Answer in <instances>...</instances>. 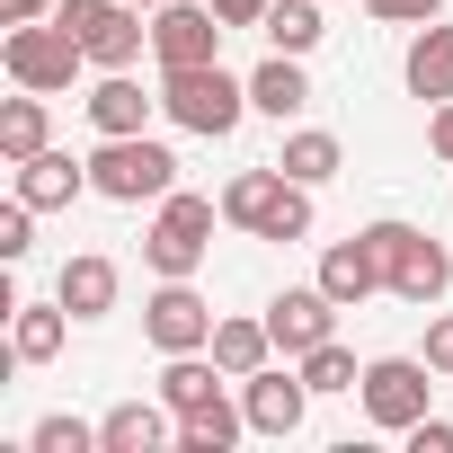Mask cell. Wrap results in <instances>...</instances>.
<instances>
[{
    "label": "cell",
    "mask_w": 453,
    "mask_h": 453,
    "mask_svg": "<svg viewBox=\"0 0 453 453\" xmlns=\"http://www.w3.org/2000/svg\"><path fill=\"white\" fill-rule=\"evenodd\" d=\"M222 222H241L250 241H303L311 232V187L285 178L276 160L267 169H241L232 187H222Z\"/></svg>",
    "instance_id": "obj_1"
},
{
    "label": "cell",
    "mask_w": 453,
    "mask_h": 453,
    "mask_svg": "<svg viewBox=\"0 0 453 453\" xmlns=\"http://www.w3.org/2000/svg\"><path fill=\"white\" fill-rule=\"evenodd\" d=\"M160 116H169V125H187V134H204V142H222V134L250 116V81H232L222 63L160 72Z\"/></svg>",
    "instance_id": "obj_2"
},
{
    "label": "cell",
    "mask_w": 453,
    "mask_h": 453,
    "mask_svg": "<svg viewBox=\"0 0 453 453\" xmlns=\"http://www.w3.org/2000/svg\"><path fill=\"white\" fill-rule=\"evenodd\" d=\"M373 258H382V285L400 294V303H444V285H453V250L435 241V232H418V222H373Z\"/></svg>",
    "instance_id": "obj_3"
},
{
    "label": "cell",
    "mask_w": 453,
    "mask_h": 453,
    "mask_svg": "<svg viewBox=\"0 0 453 453\" xmlns=\"http://www.w3.org/2000/svg\"><path fill=\"white\" fill-rule=\"evenodd\" d=\"M89 187L116 196V204H160V196L178 187V160H169V142H151V134H107V142L89 151Z\"/></svg>",
    "instance_id": "obj_4"
},
{
    "label": "cell",
    "mask_w": 453,
    "mask_h": 453,
    "mask_svg": "<svg viewBox=\"0 0 453 453\" xmlns=\"http://www.w3.org/2000/svg\"><path fill=\"white\" fill-rule=\"evenodd\" d=\"M0 63H10V81H19V89H45V98H54V89H72V72H81L89 54H81V36H72L63 19H54V27H45V19H27V27L0 36Z\"/></svg>",
    "instance_id": "obj_5"
},
{
    "label": "cell",
    "mask_w": 453,
    "mask_h": 453,
    "mask_svg": "<svg viewBox=\"0 0 453 453\" xmlns=\"http://www.w3.org/2000/svg\"><path fill=\"white\" fill-rule=\"evenodd\" d=\"M356 391H365V418H373L382 435H409V426L426 418V391H435V365H426V356H373Z\"/></svg>",
    "instance_id": "obj_6"
},
{
    "label": "cell",
    "mask_w": 453,
    "mask_h": 453,
    "mask_svg": "<svg viewBox=\"0 0 453 453\" xmlns=\"http://www.w3.org/2000/svg\"><path fill=\"white\" fill-rule=\"evenodd\" d=\"M54 19L81 36V54H89L98 72H125V63L151 45V27H142V10H134V0H63Z\"/></svg>",
    "instance_id": "obj_7"
},
{
    "label": "cell",
    "mask_w": 453,
    "mask_h": 453,
    "mask_svg": "<svg viewBox=\"0 0 453 453\" xmlns=\"http://www.w3.org/2000/svg\"><path fill=\"white\" fill-rule=\"evenodd\" d=\"M204 250H213V196H160V222L142 232V258L160 267V276H196L204 267Z\"/></svg>",
    "instance_id": "obj_8"
},
{
    "label": "cell",
    "mask_w": 453,
    "mask_h": 453,
    "mask_svg": "<svg viewBox=\"0 0 453 453\" xmlns=\"http://www.w3.org/2000/svg\"><path fill=\"white\" fill-rule=\"evenodd\" d=\"M151 54H160V72L222 63V10L213 0H160L151 10Z\"/></svg>",
    "instance_id": "obj_9"
},
{
    "label": "cell",
    "mask_w": 453,
    "mask_h": 453,
    "mask_svg": "<svg viewBox=\"0 0 453 453\" xmlns=\"http://www.w3.org/2000/svg\"><path fill=\"white\" fill-rule=\"evenodd\" d=\"M142 338H151L160 356H196V347H213V311L187 294V276H160V294L142 303Z\"/></svg>",
    "instance_id": "obj_10"
},
{
    "label": "cell",
    "mask_w": 453,
    "mask_h": 453,
    "mask_svg": "<svg viewBox=\"0 0 453 453\" xmlns=\"http://www.w3.org/2000/svg\"><path fill=\"white\" fill-rule=\"evenodd\" d=\"M267 329H276V347L303 365L311 347H329V338H338V303H329L320 285H285V294L267 303Z\"/></svg>",
    "instance_id": "obj_11"
},
{
    "label": "cell",
    "mask_w": 453,
    "mask_h": 453,
    "mask_svg": "<svg viewBox=\"0 0 453 453\" xmlns=\"http://www.w3.org/2000/svg\"><path fill=\"white\" fill-rule=\"evenodd\" d=\"M241 409H250V435H303L311 382H303V373H276V365H258V373H250V391H241Z\"/></svg>",
    "instance_id": "obj_12"
},
{
    "label": "cell",
    "mask_w": 453,
    "mask_h": 453,
    "mask_svg": "<svg viewBox=\"0 0 453 453\" xmlns=\"http://www.w3.org/2000/svg\"><path fill=\"white\" fill-rule=\"evenodd\" d=\"M320 294H329L338 311H356V303L391 294V285H382V258H373V241H365V232H356V241H338V250H320Z\"/></svg>",
    "instance_id": "obj_13"
},
{
    "label": "cell",
    "mask_w": 453,
    "mask_h": 453,
    "mask_svg": "<svg viewBox=\"0 0 453 453\" xmlns=\"http://www.w3.org/2000/svg\"><path fill=\"white\" fill-rule=\"evenodd\" d=\"M169 418H178L169 400H160V409H151V400H125V409L98 418V444H107V453H160V444H169Z\"/></svg>",
    "instance_id": "obj_14"
},
{
    "label": "cell",
    "mask_w": 453,
    "mask_h": 453,
    "mask_svg": "<svg viewBox=\"0 0 453 453\" xmlns=\"http://www.w3.org/2000/svg\"><path fill=\"white\" fill-rule=\"evenodd\" d=\"M250 107H258V116H276V125H285V116H303V107H311L303 54H267V63L250 72Z\"/></svg>",
    "instance_id": "obj_15"
},
{
    "label": "cell",
    "mask_w": 453,
    "mask_h": 453,
    "mask_svg": "<svg viewBox=\"0 0 453 453\" xmlns=\"http://www.w3.org/2000/svg\"><path fill=\"white\" fill-rule=\"evenodd\" d=\"M81 187H89V160H72V151H36V160H19V196H27L36 213L72 204Z\"/></svg>",
    "instance_id": "obj_16"
},
{
    "label": "cell",
    "mask_w": 453,
    "mask_h": 453,
    "mask_svg": "<svg viewBox=\"0 0 453 453\" xmlns=\"http://www.w3.org/2000/svg\"><path fill=\"white\" fill-rule=\"evenodd\" d=\"M54 294H63V311H72V320H107V311H116V258L81 250V258L63 267V285H54Z\"/></svg>",
    "instance_id": "obj_17"
},
{
    "label": "cell",
    "mask_w": 453,
    "mask_h": 453,
    "mask_svg": "<svg viewBox=\"0 0 453 453\" xmlns=\"http://www.w3.org/2000/svg\"><path fill=\"white\" fill-rule=\"evenodd\" d=\"M151 107H160V98H151L134 72H107V81L89 89V125H98V134H142V116H151Z\"/></svg>",
    "instance_id": "obj_18"
},
{
    "label": "cell",
    "mask_w": 453,
    "mask_h": 453,
    "mask_svg": "<svg viewBox=\"0 0 453 453\" xmlns=\"http://www.w3.org/2000/svg\"><path fill=\"white\" fill-rule=\"evenodd\" d=\"M222 373H232V382H250L267 356H276V329L267 320H213V347H204Z\"/></svg>",
    "instance_id": "obj_19"
},
{
    "label": "cell",
    "mask_w": 453,
    "mask_h": 453,
    "mask_svg": "<svg viewBox=\"0 0 453 453\" xmlns=\"http://www.w3.org/2000/svg\"><path fill=\"white\" fill-rule=\"evenodd\" d=\"M409 98H453V27H418V45H409Z\"/></svg>",
    "instance_id": "obj_20"
},
{
    "label": "cell",
    "mask_w": 453,
    "mask_h": 453,
    "mask_svg": "<svg viewBox=\"0 0 453 453\" xmlns=\"http://www.w3.org/2000/svg\"><path fill=\"white\" fill-rule=\"evenodd\" d=\"M222 382H232V373H222V365H204V347H196V356H169V373H160V400L187 418V409H213V400H222Z\"/></svg>",
    "instance_id": "obj_21"
},
{
    "label": "cell",
    "mask_w": 453,
    "mask_h": 453,
    "mask_svg": "<svg viewBox=\"0 0 453 453\" xmlns=\"http://www.w3.org/2000/svg\"><path fill=\"white\" fill-rule=\"evenodd\" d=\"M63 320H72V311H63V294H54V303H19L10 356H19V365H54V356H63Z\"/></svg>",
    "instance_id": "obj_22"
},
{
    "label": "cell",
    "mask_w": 453,
    "mask_h": 453,
    "mask_svg": "<svg viewBox=\"0 0 453 453\" xmlns=\"http://www.w3.org/2000/svg\"><path fill=\"white\" fill-rule=\"evenodd\" d=\"M250 435V409H232V400H213V409H187L178 418V453H232Z\"/></svg>",
    "instance_id": "obj_23"
},
{
    "label": "cell",
    "mask_w": 453,
    "mask_h": 453,
    "mask_svg": "<svg viewBox=\"0 0 453 453\" xmlns=\"http://www.w3.org/2000/svg\"><path fill=\"white\" fill-rule=\"evenodd\" d=\"M45 151V89H27V98H10V107H0V160H36Z\"/></svg>",
    "instance_id": "obj_24"
},
{
    "label": "cell",
    "mask_w": 453,
    "mask_h": 453,
    "mask_svg": "<svg viewBox=\"0 0 453 453\" xmlns=\"http://www.w3.org/2000/svg\"><path fill=\"white\" fill-rule=\"evenodd\" d=\"M258 36L276 45V54H311L329 27H320V0H276V10L258 19Z\"/></svg>",
    "instance_id": "obj_25"
},
{
    "label": "cell",
    "mask_w": 453,
    "mask_h": 453,
    "mask_svg": "<svg viewBox=\"0 0 453 453\" xmlns=\"http://www.w3.org/2000/svg\"><path fill=\"white\" fill-rule=\"evenodd\" d=\"M338 160H347V151H338V134H294V142L276 151V169H285V178H303V187H329V178H338Z\"/></svg>",
    "instance_id": "obj_26"
},
{
    "label": "cell",
    "mask_w": 453,
    "mask_h": 453,
    "mask_svg": "<svg viewBox=\"0 0 453 453\" xmlns=\"http://www.w3.org/2000/svg\"><path fill=\"white\" fill-rule=\"evenodd\" d=\"M303 382H311V391H356L365 373H356V356L329 338V347H311V356H303Z\"/></svg>",
    "instance_id": "obj_27"
},
{
    "label": "cell",
    "mask_w": 453,
    "mask_h": 453,
    "mask_svg": "<svg viewBox=\"0 0 453 453\" xmlns=\"http://www.w3.org/2000/svg\"><path fill=\"white\" fill-rule=\"evenodd\" d=\"M27 444H36V453H107L89 418H36V435H27Z\"/></svg>",
    "instance_id": "obj_28"
},
{
    "label": "cell",
    "mask_w": 453,
    "mask_h": 453,
    "mask_svg": "<svg viewBox=\"0 0 453 453\" xmlns=\"http://www.w3.org/2000/svg\"><path fill=\"white\" fill-rule=\"evenodd\" d=\"M27 250H36V204H27V196H10V204H0V258L19 267Z\"/></svg>",
    "instance_id": "obj_29"
},
{
    "label": "cell",
    "mask_w": 453,
    "mask_h": 453,
    "mask_svg": "<svg viewBox=\"0 0 453 453\" xmlns=\"http://www.w3.org/2000/svg\"><path fill=\"white\" fill-rule=\"evenodd\" d=\"M365 10H373V19H391V27H426L444 0H365Z\"/></svg>",
    "instance_id": "obj_30"
},
{
    "label": "cell",
    "mask_w": 453,
    "mask_h": 453,
    "mask_svg": "<svg viewBox=\"0 0 453 453\" xmlns=\"http://www.w3.org/2000/svg\"><path fill=\"white\" fill-rule=\"evenodd\" d=\"M409 453H453V426H444V418H435V409H426V418H418V426H409Z\"/></svg>",
    "instance_id": "obj_31"
},
{
    "label": "cell",
    "mask_w": 453,
    "mask_h": 453,
    "mask_svg": "<svg viewBox=\"0 0 453 453\" xmlns=\"http://www.w3.org/2000/svg\"><path fill=\"white\" fill-rule=\"evenodd\" d=\"M213 10H222V27H258V19L276 10V0H213Z\"/></svg>",
    "instance_id": "obj_32"
},
{
    "label": "cell",
    "mask_w": 453,
    "mask_h": 453,
    "mask_svg": "<svg viewBox=\"0 0 453 453\" xmlns=\"http://www.w3.org/2000/svg\"><path fill=\"white\" fill-rule=\"evenodd\" d=\"M426 365H435V373H453V311L426 329Z\"/></svg>",
    "instance_id": "obj_33"
},
{
    "label": "cell",
    "mask_w": 453,
    "mask_h": 453,
    "mask_svg": "<svg viewBox=\"0 0 453 453\" xmlns=\"http://www.w3.org/2000/svg\"><path fill=\"white\" fill-rule=\"evenodd\" d=\"M63 10V0H0V19H10V27H27V19H54Z\"/></svg>",
    "instance_id": "obj_34"
},
{
    "label": "cell",
    "mask_w": 453,
    "mask_h": 453,
    "mask_svg": "<svg viewBox=\"0 0 453 453\" xmlns=\"http://www.w3.org/2000/svg\"><path fill=\"white\" fill-rule=\"evenodd\" d=\"M426 142H435V160H453V98L435 107V125H426Z\"/></svg>",
    "instance_id": "obj_35"
},
{
    "label": "cell",
    "mask_w": 453,
    "mask_h": 453,
    "mask_svg": "<svg viewBox=\"0 0 453 453\" xmlns=\"http://www.w3.org/2000/svg\"><path fill=\"white\" fill-rule=\"evenodd\" d=\"M134 10H160V0H134Z\"/></svg>",
    "instance_id": "obj_36"
}]
</instances>
